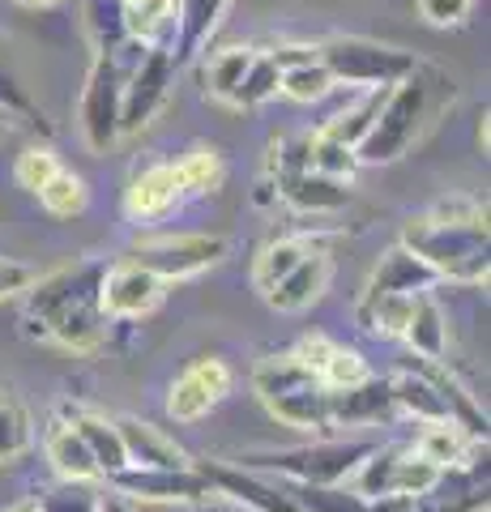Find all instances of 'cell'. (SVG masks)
Instances as JSON below:
<instances>
[{
  "label": "cell",
  "instance_id": "43",
  "mask_svg": "<svg viewBox=\"0 0 491 512\" xmlns=\"http://www.w3.org/2000/svg\"><path fill=\"white\" fill-rule=\"evenodd\" d=\"M474 0H419V13L427 26H462L470 18Z\"/></svg>",
  "mask_w": 491,
  "mask_h": 512
},
{
  "label": "cell",
  "instance_id": "33",
  "mask_svg": "<svg viewBox=\"0 0 491 512\" xmlns=\"http://www.w3.org/2000/svg\"><path fill=\"white\" fill-rule=\"evenodd\" d=\"M287 491L299 512H368V500L359 491H346L342 483H299Z\"/></svg>",
  "mask_w": 491,
  "mask_h": 512
},
{
  "label": "cell",
  "instance_id": "32",
  "mask_svg": "<svg viewBox=\"0 0 491 512\" xmlns=\"http://www.w3.org/2000/svg\"><path fill=\"white\" fill-rule=\"evenodd\" d=\"M176 167V180H180V192L184 197H205V192H218V184H223V154L218 150H188L180 163H171Z\"/></svg>",
  "mask_w": 491,
  "mask_h": 512
},
{
  "label": "cell",
  "instance_id": "13",
  "mask_svg": "<svg viewBox=\"0 0 491 512\" xmlns=\"http://www.w3.org/2000/svg\"><path fill=\"white\" fill-rule=\"evenodd\" d=\"M124 500L133 504H197L210 495L205 478L197 466H180V470H150V466H124L120 474L107 478Z\"/></svg>",
  "mask_w": 491,
  "mask_h": 512
},
{
  "label": "cell",
  "instance_id": "42",
  "mask_svg": "<svg viewBox=\"0 0 491 512\" xmlns=\"http://www.w3.org/2000/svg\"><path fill=\"white\" fill-rule=\"evenodd\" d=\"M39 269L18 261V256H0V299H13V295H26L35 286Z\"/></svg>",
  "mask_w": 491,
  "mask_h": 512
},
{
  "label": "cell",
  "instance_id": "40",
  "mask_svg": "<svg viewBox=\"0 0 491 512\" xmlns=\"http://www.w3.org/2000/svg\"><path fill=\"white\" fill-rule=\"evenodd\" d=\"M406 512H487V483L457 491V495H440V487H436V491L419 495V500H410Z\"/></svg>",
  "mask_w": 491,
  "mask_h": 512
},
{
  "label": "cell",
  "instance_id": "36",
  "mask_svg": "<svg viewBox=\"0 0 491 512\" xmlns=\"http://www.w3.org/2000/svg\"><path fill=\"white\" fill-rule=\"evenodd\" d=\"M248 64H252V47H227V52L210 56V64H205V94L218 103H231Z\"/></svg>",
  "mask_w": 491,
  "mask_h": 512
},
{
  "label": "cell",
  "instance_id": "3",
  "mask_svg": "<svg viewBox=\"0 0 491 512\" xmlns=\"http://www.w3.org/2000/svg\"><path fill=\"white\" fill-rule=\"evenodd\" d=\"M453 103V82L432 64H415L398 86L385 90L380 111L368 128V137L355 146V163L368 167H385L398 163L410 146H419L423 133L436 124V116Z\"/></svg>",
  "mask_w": 491,
  "mask_h": 512
},
{
  "label": "cell",
  "instance_id": "45",
  "mask_svg": "<svg viewBox=\"0 0 491 512\" xmlns=\"http://www.w3.org/2000/svg\"><path fill=\"white\" fill-rule=\"evenodd\" d=\"M0 512H39V508H35V495H30V500H13V504H5Z\"/></svg>",
  "mask_w": 491,
  "mask_h": 512
},
{
  "label": "cell",
  "instance_id": "44",
  "mask_svg": "<svg viewBox=\"0 0 491 512\" xmlns=\"http://www.w3.org/2000/svg\"><path fill=\"white\" fill-rule=\"evenodd\" d=\"M99 512H141L133 500H124L120 491H107V495H99Z\"/></svg>",
  "mask_w": 491,
  "mask_h": 512
},
{
  "label": "cell",
  "instance_id": "17",
  "mask_svg": "<svg viewBox=\"0 0 491 512\" xmlns=\"http://www.w3.org/2000/svg\"><path fill=\"white\" fill-rule=\"evenodd\" d=\"M316 56V47H274V52H252V64L244 69L240 86L231 94V107H261L278 94L282 73L291 64H304Z\"/></svg>",
  "mask_w": 491,
  "mask_h": 512
},
{
  "label": "cell",
  "instance_id": "39",
  "mask_svg": "<svg viewBox=\"0 0 491 512\" xmlns=\"http://www.w3.org/2000/svg\"><path fill=\"white\" fill-rule=\"evenodd\" d=\"M60 167H65V163H60V154L52 146H26L18 154V163H13V180H18L26 192H39Z\"/></svg>",
  "mask_w": 491,
  "mask_h": 512
},
{
  "label": "cell",
  "instance_id": "37",
  "mask_svg": "<svg viewBox=\"0 0 491 512\" xmlns=\"http://www.w3.org/2000/svg\"><path fill=\"white\" fill-rule=\"evenodd\" d=\"M338 82L329 77V69L321 60H304V64H291L287 73H282V86H278V94H287L291 103H321L329 90H334Z\"/></svg>",
  "mask_w": 491,
  "mask_h": 512
},
{
  "label": "cell",
  "instance_id": "12",
  "mask_svg": "<svg viewBox=\"0 0 491 512\" xmlns=\"http://www.w3.org/2000/svg\"><path fill=\"white\" fill-rule=\"evenodd\" d=\"M193 466L205 478L210 495H227L231 504H240L248 512H299L287 487L269 483V478H261L248 466H231V461H193Z\"/></svg>",
  "mask_w": 491,
  "mask_h": 512
},
{
  "label": "cell",
  "instance_id": "5",
  "mask_svg": "<svg viewBox=\"0 0 491 512\" xmlns=\"http://www.w3.org/2000/svg\"><path fill=\"white\" fill-rule=\"evenodd\" d=\"M150 43H120L112 52H94V64L82 86V103H77V124L94 154H107L120 141V99H124V77L137 64V56Z\"/></svg>",
  "mask_w": 491,
  "mask_h": 512
},
{
  "label": "cell",
  "instance_id": "11",
  "mask_svg": "<svg viewBox=\"0 0 491 512\" xmlns=\"http://www.w3.org/2000/svg\"><path fill=\"white\" fill-rule=\"evenodd\" d=\"M231 389H235L231 363L218 359V355H201V359L188 363L176 380H171V389H167V414L176 423H197L218 402H223Z\"/></svg>",
  "mask_w": 491,
  "mask_h": 512
},
{
  "label": "cell",
  "instance_id": "9",
  "mask_svg": "<svg viewBox=\"0 0 491 512\" xmlns=\"http://www.w3.org/2000/svg\"><path fill=\"white\" fill-rule=\"evenodd\" d=\"M227 256V239L223 235H158V239H141L129 248L124 261L141 265L146 274H154L158 282H188L214 269Z\"/></svg>",
  "mask_w": 491,
  "mask_h": 512
},
{
  "label": "cell",
  "instance_id": "20",
  "mask_svg": "<svg viewBox=\"0 0 491 512\" xmlns=\"http://www.w3.org/2000/svg\"><path fill=\"white\" fill-rule=\"evenodd\" d=\"M116 431H120V440H124V457H129V466H150V470L193 466L184 448L171 440L163 427H154L146 419H133V414H124V419H116Z\"/></svg>",
  "mask_w": 491,
  "mask_h": 512
},
{
  "label": "cell",
  "instance_id": "7",
  "mask_svg": "<svg viewBox=\"0 0 491 512\" xmlns=\"http://www.w3.org/2000/svg\"><path fill=\"white\" fill-rule=\"evenodd\" d=\"M316 60L329 69L334 82L346 86H363V90H389L398 86L402 77L415 69V52L406 47H393V43H376V39H363V35H338L316 47Z\"/></svg>",
  "mask_w": 491,
  "mask_h": 512
},
{
  "label": "cell",
  "instance_id": "14",
  "mask_svg": "<svg viewBox=\"0 0 491 512\" xmlns=\"http://www.w3.org/2000/svg\"><path fill=\"white\" fill-rule=\"evenodd\" d=\"M163 295H167V286L133 261H116V265L103 269V312H107V320L150 316V312H158Z\"/></svg>",
  "mask_w": 491,
  "mask_h": 512
},
{
  "label": "cell",
  "instance_id": "26",
  "mask_svg": "<svg viewBox=\"0 0 491 512\" xmlns=\"http://www.w3.org/2000/svg\"><path fill=\"white\" fill-rule=\"evenodd\" d=\"M410 448L423 457V461H432L436 470H453V466H462V461L470 453H479V448H487V440H474L466 436L457 423H423V431L415 440H410Z\"/></svg>",
  "mask_w": 491,
  "mask_h": 512
},
{
  "label": "cell",
  "instance_id": "24",
  "mask_svg": "<svg viewBox=\"0 0 491 512\" xmlns=\"http://www.w3.org/2000/svg\"><path fill=\"white\" fill-rule=\"evenodd\" d=\"M43 453H47V461H52L56 478H77V483H99L103 478L99 466H94L86 440L77 436V427L65 423V419H56L43 431Z\"/></svg>",
  "mask_w": 491,
  "mask_h": 512
},
{
  "label": "cell",
  "instance_id": "8",
  "mask_svg": "<svg viewBox=\"0 0 491 512\" xmlns=\"http://www.w3.org/2000/svg\"><path fill=\"white\" fill-rule=\"evenodd\" d=\"M445 470L423 461L410 444H385L372 448L355 470V491L363 500H380V495H402V500H419V495L436 491L445 483Z\"/></svg>",
  "mask_w": 491,
  "mask_h": 512
},
{
  "label": "cell",
  "instance_id": "30",
  "mask_svg": "<svg viewBox=\"0 0 491 512\" xmlns=\"http://www.w3.org/2000/svg\"><path fill=\"white\" fill-rule=\"evenodd\" d=\"M35 444V419L18 393L0 389V466L5 461H18L26 448Z\"/></svg>",
  "mask_w": 491,
  "mask_h": 512
},
{
  "label": "cell",
  "instance_id": "23",
  "mask_svg": "<svg viewBox=\"0 0 491 512\" xmlns=\"http://www.w3.org/2000/svg\"><path fill=\"white\" fill-rule=\"evenodd\" d=\"M227 5L231 0H180L176 5V47H171V60L188 64L218 26L227 18Z\"/></svg>",
  "mask_w": 491,
  "mask_h": 512
},
{
  "label": "cell",
  "instance_id": "15",
  "mask_svg": "<svg viewBox=\"0 0 491 512\" xmlns=\"http://www.w3.org/2000/svg\"><path fill=\"white\" fill-rule=\"evenodd\" d=\"M269 184H274V197L287 201L299 214H334V210H342V205H351V188H346V180H334V175H321L312 167L291 171V175H274Z\"/></svg>",
  "mask_w": 491,
  "mask_h": 512
},
{
  "label": "cell",
  "instance_id": "38",
  "mask_svg": "<svg viewBox=\"0 0 491 512\" xmlns=\"http://www.w3.org/2000/svg\"><path fill=\"white\" fill-rule=\"evenodd\" d=\"M308 167L321 171V175H334V180H351V171L359 163H355L351 146H342V141L316 133V137H308Z\"/></svg>",
  "mask_w": 491,
  "mask_h": 512
},
{
  "label": "cell",
  "instance_id": "41",
  "mask_svg": "<svg viewBox=\"0 0 491 512\" xmlns=\"http://www.w3.org/2000/svg\"><path fill=\"white\" fill-rule=\"evenodd\" d=\"M0 111H5L9 120H30V124L43 120V111L30 103V94L18 86V77H13L5 64H0Z\"/></svg>",
  "mask_w": 491,
  "mask_h": 512
},
{
  "label": "cell",
  "instance_id": "46",
  "mask_svg": "<svg viewBox=\"0 0 491 512\" xmlns=\"http://www.w3.org/2000/svg\"><path fill=\"white\" fill-rule=\"evenodd\" d=\"M18 5H26V9H52V5H60V0H18Z\"/></svg>",
  "mask_w": 491,
  "mask_h": 512
},
{
  "label": "cell",
  "instance_id": "31",
  "mask_svg": "<svg viewBox=\"0 0 491 512\" xmlns=\"http://www.w3.org/2000/svg\"><path fill=\"white\" fill-rule=\"evenodd\" d=\"M35 197H39V205H43V210L52 214V218H77V214H82L86 205H90V188H86V180H82L77 171L60 167L52 180H47V184L35 192Z\"/></svg>",
  "mask_w": 491,
  "mask_h": 512
},
{
  "label": "cell",
  "instance_id": "10",
  "mask_svg": "<svg viewBox=\"0 0 491 512\" xmlns=\"http://www.w3.org/2000/svg\"><path fill=\"white\" fill-rule=\"evenodd\" d=\"M176 69H180V64L171 60V47H163V43H150L146 52L137 56L129 77H124L120 137L141 133V128L158 116V107H163L167 94H171V82H176Z\"/></svg>",
  "mask_w": 491,
  "mask_h": 512
},
{
  "label": "cell",
  "instance_id": "47",
  "mask_svg": "<svg viewBox=\"0 0 491 512\" xmlns=\"http://www.w3.org/2000/svg\"><path fill=\"white\" fill-rule=\"evenodd\" d=\"M5 128H9V116H5V111H0V133H5Z\"/></svg>",
  "mask_w": 491,
  "mask_h": 512
},
{
  "label": "cell",
  "instance_id": "16",
  "mask_svg": "<svg viewBox=\"0 0 491 512\" xmlns=\"http://www.w3.org/2000/svg\"><path fill=\"white\" fill-rule=\"evenodd\" d=\"M393 393L389 380H359L351 389L329 393V427H380L393 419Z\"/></svg>",
  "mask_w": 491,
  "mask_h": 512
},
{
  "label": "cell",
  "instance_id": "2",
  "mask_svg": "<svg viewBox=\"0 0 491 512\" xmlns=\"http://www.w3.org/2000/svg\"><path fill=\"white\" fill-rule=\"evenodd\" d=\"M440 282H487V205L474 197H445L402 227V239Z\"/></svg>",
  "mask_w": 491,
  "mask_h": 512
},
{
  "label": "cell",
  "instance_id": "18",
  "mask_svg": "<svg viewBox=\"0 0 491 512\" xmlns=\"http://www.w3.org/2000/svg\"><path fill=\"white\" fill-rule=\"evenodd\" d=\"M329 278H334V261H329V252L312 248L304 261H299L282 282H274V291H265L261 299L274 312H308L312 303L329 291Z\"/></svg>",
  "mask_w": 491,
  "mask_h": 512
},
{
  "label": "cell",
  "instance_id": "1",
  "mask_svg": "<svg viewBox=\"0 0 491 512\" xmlns=\"http://www.w3.org/2000/svg\"><path fill=\"white\" fill-rule=\"evenodd\" d=\"M103 269L107 261H77L56 274H39L26 291V333L56 342L73 355H90L107 338L103 312Z\"/></svg>",
  "mask_w": 491,
  "mask_h": 512
},
{
  "label": "cell",
  "instance_id": "4",
  "mask_svg": "<svg viewBox=\"0 0 491 512\" xmlns=\"http://www.w3.org/2000/svg\"><path fill=\"white\" fill-rule=\"evenodd\" d=\"M252 389H257L261 406L278 423L299 431H329V389L291 350L287 355H269L252 367Z\"/></svg>",
  "mask_w": 491,
  "mask_h": 512
},
{
  "label": "cell",
  "instance_id": "19",
  "mask_svg": "<svg viewBox=\"0 0 491 512\" xmlns=\"http://www.w3.org/2000/svg\"><path fill=\"white\" fill-rule=\"evenodd\" d=\"M440 278L432 274V265L419 261L406 244H393L389 252H380L376 269L363 282V295H427Z\"/></svg>",
  "mask_w": 491,
  "mask_h": 512
},
{
  "label": "cell",
  "instance_id": "22",
  "mask_svg": "<svg viewBox=\"0 0 491 512\" xmlns=\"http://www.w3.org/2000/svg\"><path fill=\"white\" fill-rule=\"evenodd\" d=\"M60 419L77 427V436L86 440L94 466H99L103 478H112V474H120L124 466H129V457H124V440L116 431V419H103V414H94L86 406H65L60 410Z\"/></svg>",
  "mask_w": 491,
  "mask_h": 512
},
{
  "label": "cell",
  "instance_id": "34",
  "mask_svg": "<svg viewBox=\"0 0 491 512\" xmlns=\"http://www.w3.org/2000/svg\"><path fill=\"white\" fill-rule=\"evenodd\" d=\"M86 35L94 43V52H112V47L129 43L124 0H86Z\"/></svg>",
  "mask_w": 491,
  "mask_h": 512
},
{
  "label": "cell",
  "instance_id": "21",
  "mask_svg": "<svg viewBox=\"0 0 491 512\" xmlns=\"http://www.w3.org/2000/svg\"><path fill=\"white\" fill-rule=\"evenodd\" d=\"M180 201H184V192L176 180V167L158 163V167H146L141 175H133L129 192H124V214L133 222H150V218L171 214Z\"/></svg>",
  "mask_w": 491,
  "mask_h": 512
},
{
  "label": "cell",
  "instance_id": "35",
  "mask_svg": "<svg viewBox=\"0 0 491 512\" xmlns=\"http://www.w3.org/2000/svg\"><path fill=\"white\" fill-rule=\"evenodd\" d=\"M99 487L94 483H77V478H56L35 495L39 512H99Z\"/></svg>",
  "mask_w": 491,
  "mask_h": 512
},
{
  "label": "cell",
  "instance_id": "29",
  "mask_svg": "<svg viewBox=\"0 0 491 512\" xmlns=\"http://www.w3.org/2000/svg\"><path fill=\"white\" fill-rule=\"evenodd\" d=\"M124 26L137 43H163L176 35V0H124Z\"/></svg>",
  "mask_w": 491,
  "mask_h": 512
},
{
  "label": "cell",
  "instance_id": "28",
  "mask_svg": "<svg viewBox=\"0 0 491 512\" xmlns=\"http://www.w3.org/2000/svg\"><path fill=\"white\" fill-rule=\"evenodd\" d=\"M415 295H359L355 303V320L376 338H402Z\"/></svg>",
  "mask_w": 491,
  "mask_h": 512
},
{
  "label": "cell",
  "instance_id": "25",
  "mask_svg": "<svg viewBox=\"0 0 491 512\" xmlns=\"http://www.w3.org/2000/svg\"><path fill=\"white\" fill-rule=\"evenodd\" d=\"M402 342L427 363H449L445 359L449 355V325H445V312H440V303L432 299V291L415 295V308H410Z\"/></svg>",
  "mask_w": 491,
  "mask_h": 512
},
{
  "label": "cell",
  "instance_id": "27",
  "mask_svg": "<svg viewBox=\"0 0 491 512\" xmlns=\"http://www.w3.org/2000/svg\"><path fill=\"white\" fill-rule=\"evenodd\" d=\"M312 248L316 244H308L304 235H278V239H269V244L261 248V256H257V265H252V286H257L261 295L274 291V282L287 278Z\"/></svg>",
  "mask_w": 491,
  "mask_h": 512
},
{
  "label": "cell",
  "instance_id": "6",
  "mask_svg": "<svg viewBox=\"0 0 491 512\" xmlns=\"http://www.w3.org/2000/svg\"><path fill=\"white\" fill-rule=\"evenodd\" d=\"M376 448L372 436H321V440H308V444H291V448H269V453L248 457L244 466H261V470H274L291 483H346L359 461Z\"/></svg>",
  "mask_w": 491,
  "mask_h": 512
}]
</instances>
